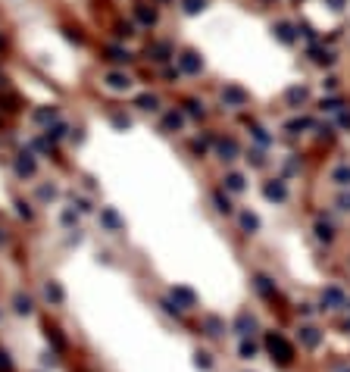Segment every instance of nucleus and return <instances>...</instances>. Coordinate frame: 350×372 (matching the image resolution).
Masks as SVG:
<instances>
[{
    "label": "nucleus",
    "mask_w": 350,
    "mask_h": 372,
    "mask_svg": "<svg viewBox=\"0 0 350 372\" xmlns=\"http://www.w3.org/2000/svg\"><path fill=\"white\" fill-rule=\"evenodd\" d=\"M181 122H185V116H181V113H166L163 128H166V132H178V128H181Z\"/></svg>",
    "instance_id": "nucleus-21"
},
{
    "label": "nucleus",
    "mask_w": 350,
    "mask_h": 372,
    "mask_svg": "<svg viewBox=\"0 0 350 372\" xmlns=\"http://www.w3.org/2000/svg\"><path fill=\"white\" fill-rule=\"evenodd\" d=\"M13 307H16V313H19V316H28V313L34 310V304H31L28 294H16V297H13Z\"/></svg>",
    "instance_id": "nucleus-15"
},
{
    "label": "nucleus",
    "mask_w": 350,
    "mask_h": 372,
    "mask_svg": "<svg viewBox=\"0 0 350 372\" xmlns=\"http://www.w3.org/2000/svg\"><path fill=\"white\" fill-rule=\"evenodd\" d=\"M66 135V122H53V125H47V141H57V138H63Z\"/></svg>",
    "instance_id": "nucleus-28"
},
{
    "label": "nucleus",
    "mask_w": 350,
    "mask_h": 372,
    "mask_svg": "<svg viewBox=\"0 0 350 372\" xmlns=\"http://www.w3.org/2000/svg\"><path fill=\"white\" fill-rule=\"evenodd\" d=\"M253 357H256V344L244 338V341H241V360H253Z\"/></svg>",
    "instance_id": "nucleus-32"
},
{
    "label": "nucleus",
    "mask_w": 350,
    "mask_h": 372,
    "mask_svg": "<svg viewBox=\"0 0 350 372\" xmlns=\"http://www.w3.org/2000/svg\"><path fill=\"white\" fill-rule=\"evenodd\" d=\"M306 97H309V91H306L303 85H297V88H291V91H288V103H291V106L306 103Z\"/></svg>",
    "instance_id": "nucleus-17"
},
{
    "label": "nucleus",
    "mask_w": 350,
    "mask_h": 372,
    "mask_svg": "<svg viewBox=\"0 0 350 372\" xmlns=\"http://www.w3.org/2000/svg\"><path fill=\"white\" fill-rule=\"evenodd\" d=\"M194 363H197V369H210V366H213L210 353H197V360H194Z\"/></svg>",
    "instance_id": "nucleus-38"
},
{
    "label": "nucleus",
    "mask_w": 350,
    "mask_h": 372,
    "mask_svg": "<svg viewBox=\"0 0 350 372\" xmlns=\"http://www.w3.org/2000/svg\"><path fill=\"white\" fill-rule=\"evenodd\" d=\"M347 328H350V325H347Z\"/></svg>",
    "instance_id": "nucleus-52"
},
{
    "label": "nucleus",
    "mask_w": 350,
    "mask_h": 372,
    "mask_svg": "<svg viewBox=\"0 0 350 372\" xmlns=\"http://www.w3.org/2000/svg\"><path fill=\"white\" fill-rule=\"evenodd\" d=\"M163 310L169 313V316H178V313H181V310L175 307V301H172V297H169V301H163Z\"/></svg>",
    "instance_id": "nucleus-42"
},
{
    "label": "nucleus",
    "mask_w": 350,
    "mask_h": 372,
    "mask_svg": "<svg viewBox=\"0 0 350 372\" xmlns=\"http://www.w3.org/2000/svg\"><path fill=\"white\" fill-rule=\"evenodd\" d=\"M241 229L244 232H256L260 229V219H256L253 213H241Z\"/></svg>",
    "instance_id": "nucleus-27"
},
{
    "label": "nucleus",
    "mask_w": 350,
    "mask_h": 372,
    "mask_svg": "<svg viewBox=\"0 0 350 372\" xmlns=\"http://www.w3.org/2000/svg\"><path fill=\"white\" fill-rule=\"evenodd\" d=\"M147 53H150V57H153V60H160V63H166V60H169V57H172V47H169V44H166V41H160V44H150V47H147Z\"/></svg>",
    "instance_id": "nucleus-11"
},
{
    "label": "nucleus",
    "mask_w": 350,
    "mask_h": 372,
    "mask_svg": "<svg viewBox=\"0 0 350 372\" xmlns=\"http://www.w3.org/2000/svg\"><path fill=\"white\" fill-rule=\"evenodd\" d=\"M204 7H207V0H181V10H185L188 16H197Z\"/></svg>",
    "instance_id": "nucleus-25"
},
{
    "label": "nucleus",
    "mask_w": 350,
    "mask_h": 372,
    "mask_svg": "<svg viewBox=\"0 0 350 372\" xmlns=\"http://www.w3.org/2000/svg\"><path fill=\"white\" fill-rule=\"evenodd\" d=\"M0 241H4V232H0Z\"/></svg>",
    "instance_id": "nucleus-51"
},
{
    "label": "nucleus",
    "mask_w": 350,
    "mask_h": 372,
    "mask_svg": "<svg viewBox=\"0 0 350 372\" xmlns=\"http://www.w3.org/2000/svg\"><path fill=\"white\" fill-rule=\"evenodd\" d=\"M53 119H57V106H41L34 113V122H53Z\"/></svg>",
    "instance_id": "nucleus-26"
},
{
    "label": "nucleus",
    "mask_w": 350,
    "mask_h": 372,
    "mask_svg": "<svg viewBox=\"0 0 350 372\" xmlns=\"http://www.w3.org/2000/svg\"><path fill=\"white\" fill-rule=\"evenodd\" d=\"M263 194H266V200L282 203V200L288 197V188H285V181H282V178H272V181H266V184H263Z\"/></svg>",
    "instance_id": "nucleus-6"
},
{
    "label": "nucleus",
    "mask_w": 350,
    "mask_h": 372,
    "mask_svg": "<svg viewBox=\"0 0 350 372\" xmlns=\"http://www.w3.org/2000/svg\"><path fill=\"white\" fill-rule=\"evenodd\" d=\"M0 372H13V360L7 357V350H0Z\"/></svg>",
    "instance_id": "nucleus-39"
},
{
    "label": "nucleus",
    "mask_w": 350,
    "mask_h": 372,
    "mask_svg": "<svg viewBox=\"0 0 350 372\" xmlns=\"http://www.w3.org/2000/svg\"><path fill=\"white\" fill-rule=\"evenodd\" d=\"M216 151H219V157H222V160H235L238 157V144L231 138H222V141L216 144Z\"/></svg>",
    "instance_id": "nucleus-12"
},
{
    "label": "nucleus",
    "mask_w": 350,
    "mask_h": 372,
    "mask_svg": "<svg viewBox=\"0 0 350 372\" xmlns=\"http://www.w3.org/2000/svg\"><path fill=\"white\" fill-rule=\"evenodd\" d=\"M316 238H319V241H325V244H328V241L335 238V229H331L328 222H322V219H319V222H316Z\"/></svg>",
    "instance_id": "nucleus-24"
},
{
    "label": "nucleus",
    "mask_w": 350,
    "mask_h": 372,
    "mask_svg": "<svg viewBox=\"0 0 350 372\" xmlns=\"http://www.w3.org/2000/svg\"><path fill=\"white\" fill-rule=\"evenodd\" d=\"M253 328H256V319H253V316H250V313H238V319H235V331L241 334V338H247Z\"/></svg>",
    "instance_id": "nucleus-10"
},
{
    "label": "nucleus",
    "mask_w": 350,
    "mask_h": 372,
    "mask_svg": "<svg viewBox=\"0 0 350 372\" xmlns=\"http://www.w3.org/2000/svg\"><path fill=\"white\" fill-rule=\"evenodd\" d=\"M44 297H47L50 304H63V288H60L57 282H47V285H44Z\"/></svg>",
    "instance_id": "nucleus-19"
},
{
    "label": "nucleus",
    "mask_w": 350,
    "mask_h": 372,
    "mask_svg": "<svg viewBox=\"0 0 350 372\" xmlns=\"http://www.w3.org/2000/svg\"><path fill=\"white\" fill-rule=\"evenodd\" d=\"M253 285H256V291H260L263 297H275V282H272V278L256 275V278H253Z\"/></svg>",
    "instance_id": "nucleus-16"
},
{
    "label": "nucleus",
    "mask_w": 350,
    "mask_h": 372,
    "mask_svg": "<svg viewBox=\"0 0 350 372\" xmlns=\"http://www.w3.org/2000/svg\"><path fill=\"white\" fill-rule=\"evenodd\" d=\"M250 97H247V91L244 88H235V85H228L225 91H222V103L225 106H244Z\"/></svg>",
    "instance_id": "nucleus-8"
},
{
    "label": "nucleus",
    "mask_w": 350,
    "mask_h": 372,
    "mask_svg": "<svg viewBox=\"0 0 350 372\" xmlns=\"http://www.w3.org/2000/svg\"><path fill=\"white\" fill-rule=\"evenodd\" d=\"M204 328H207V334H222V331H225V322L219 319V316H207V319H204Z\"/></svg>",
    "instance_id": "nucleus-20"
},
{
    "label": "nucleus",
    "mask_w": 350,
    "mask_h": 372,
    "mask_svg": "<svg viewBox=\"0 0 350 372\" xmlns=\"http://www.w3.org/2000/svg\"><path fill=\"white\" fill-rule=\"evenodd\" d=\"M100 222H103L109 232H119V229H122V219H119L116 210H103V213H100Z\"/></svg>",
    "instance_id": "nucleus-14"
},
{
    "label": "nucleus",
    "mask_w": 350,
    "mask_h": 372,
    "mask_svg": "<svg viewBox=\"0 0 350 372\" xmlns=\"http://www.w3.org/2000/svg\"><path fill=\"white\" fill-rule=\"evenodd\" d=\"M185 106H188V113H191V116H204V103H197V100H188Z\"/></svg>",
    "instance_id": "nucleus-37"
},
{
    "label": "nucleus",
    "mask_w": 350,
    "mask_h": 372,
    "mask_svg": "<svg viewBox=\"0 0 350 372\" xmlns=\"http://www.w3.org/2000/svg\"><path fill=\"white\" fill-rule=\"evenodd\" d=\"M103 82H106L109 91H128V88H132V79H128L125 72H109Z\"/></svg>",
    "instance_id": "nucleus-9"
},
{
    "label": "nucleus",
    "mask_w": 350,
    "mask_h": 372,
    "mask_svg": "<svg viewBox=\"0 0 350 372\" xmlns=\"http://www.w3.org/2000/svg\"><path fill=\"white\" fill-rule=\"evenodd\" d=\"M331 181L341 184V188H350V166L347 163L344 166H335V169H331Z\"/></svg>",
    "instance_id": "nucleus-13"
},
{
    "label": "nucleus",
    "mask_w": 350,
    "mask_h": 372,
    "mask_svg": "<svg viewBox=\"0 0 350 372\" xmlns=\"http://www.w3.org/2000/svg\"><path fill=\"white\" fill-rule=\"evenodd\" d=\"M306 125H309V119H291V122H288L285 128H288V132H291V135H297V132H300V128H306Z\"/></svg>",
    "instance_id": "nucleus-33"
},
{
    "label": "nucleus",
    "mask_w": 350,
    "mask_h": 372,
    "mask_svg": "<svg viewBox=\"0 0 350 372\" xmlns=\"http://www.w3.org/2000/svg\"><path fill=\"white\" fill-rule=\"evenodd\" d=\"M157 103H160L157 94H141V97H138V106H141V109H157Z\"/></svg>",
    "instance_id": "nucleus-31"
},
{
    "label": "nucleus",
    "mask_w": 350,
    "mask_h": 372,
    "mask_svg": "<svg viewBox=\"0 0 350 372\" xmlns=\"http://www.w3.org/2000/svg\"><path fill=\"white\" fill-rule=\"evenodd\" d=\"M338 207H341V210H350V194H341V197H338Z\"/></svg>",
    "instance_id": "nucleus-48"
},
{
    "label": "nucleus",
    "mask_w": 350,
    "mask_h": 372,
    "mask_svg": "<svg viewBox=\"0 0 350 372\" xmlns=\"http://www.w3.org/2000/svg\"><path fill=\"white\" fill-rule=\"evenodd\" d=\"M275 38L285 41V44H294V28L288 22H279V25H275Z\"/></svg>",
    "instance_id": "nucleus-23"
},
{
    "label": "nucleus",
    "mask_w": 350,
    "mask_h": 372,
    "mask_svg": "<svg viewBox=\"0 0 350 372\" xmlns=\"http://www.w3.org/2000/svg\"><path fill=\"white\" fill-rule=\"evenodd\" d=\"M216 210H219V213H231V203H228V197L216 194Z\"/></svg>",
    "instance_id": "nucleus-34"
},
{
    "label": "nucleus",
    "mask_w": 350,
    "mask_h": 372,
    "mask_svg": "<svg viewBox=\"0 0 350 372\" xmlns=\"http://www.w3.org/2000/svg\"><path fill=\"white\" fill-rule=\"evenodd\" d=\"M16 207H19V216H22V219H31V210L25 207V203H16Z\"/></svg>",
    "instance_id": "nucleus-50"
},
{
    "label": "nucleus",
    "mask_w": 350,
    "mask_h": 372,
    "mask_svg": "<svg viewBox=\"0 0 350 372\" xmlns=\"http://www.w3.org/2000/svg\"><path fill=\"white\" fill-rule=\"evenodd\" d=\"M135 16H138V22H144V25H153L157 22V10L153 7H135Z\"/></svg>",
    "instance_id": "nucleus-18"
},
{
    "label": "nucleus",
    "mask_w": 350,
    "mask_h": 372,
    "mask_svg": "<svg viewBox=\"0 0 350 372\" xmlns=\"http://www.w3.org/2000/svg\"><path fill=\"white\" fill-rule=\"evenodd\" d=\"M13 169H16V175H19V178H31V175H34V169H38V163H34V157H31L28 151H22L19 157H16Z\"/></svg>",
    "instance_id": "nucleus-2"
},
{
    "label": "nucleus",
    "mask_w": 350,
    "mask_h": 372,
    "mask_svg": "<svg viewBox=\"0 0 350 372\" xmlns=\"http://www.w3.org/2000/svg\"><path fill=\"white\" fill-rule=\"evenodd\" d=\"M297 338H300V344H303L306 350H313V347H319L322 331H319L316 325H300V328H297Z\"/></svg>",
    "instance_id": "nucleus-5"
},
{
    "label": "nucleus",
    "mask_w": 350,
    "mask_h": 372,
    "mask_svg": "<svg viewBox=\"0 0 350 372\" xmlns=\"http://www.w3.org/2000/svg\"><path fill=\"white\" fill-rule=\"evenodd\" d=\"M200 69H204V60H200L194 50H185V53L178 57V72H188V76H197Z\"/></svg>",
    "instance_id": "nucleus-3"
},
{
    "label": "nucleus",
    "mask_w": 350,
    "mask_h": 372,
    "mask_svg": "<svg viewBox=\"0 0 350 372\" xmlns=\"http://www.w3.org/2000/svg\"><path fill=\"white\" fill-rule=\"evenodd\" d=\"M225 188L235 191V194L244 191V175H241V172H228V175H225Z\"/></svg>",
    "instance_id": "nucleus-22"
},
{
    "label": "nucleus",
    "mask_w": 350,
    "mask_h": 372,
    "mask_svg": "<svg viewBox=\"0 0 350 372\" xmlns=\"http://www.w3.org/2000/svg\"><path fill=\"white\" fill-rule=\"evenodd\" d=\"M322 304H325L328 310H344V307H347V297H344L341 288H325V291H322Z\"/></svg>",
    "instance_id": "nucleus-7"
},
{
    "label": "nucleus",
    "mask_w": 350,
    "mask_h": 372,
    "mask_svg": "<svg viewBox=\"0 0 350 372\" xmlns=\"http://www.w3.org/2000/svg\"><path fill=\"white\" fill-rule=\"evenodd\" d=\"M75 219H79L75 213H72V210H66V213H63V226H72V222H75Z\"/></svg>",
    "instance_id": "nucleus-46"
},
{
    "label": "nucleus",
    "mask_w": 350,
    "mask_h": 372,
    "mask_svg": "<svg viewBox=\"0 0 350 372\" xmlns=\"http://www.w3.org/2000/svg\"><path fill=\"white\" fill-rule=\"evenodd\" d=\"M109 60H113V63H128V60H132V53L122 50V47H109Z\"/></svg>",
    "instance_id": "nucleus-29"
},
{
    "label": "nucleus",
    "mask_w": 350,
    "mask_h": 372,
    "mask_svg": "<svg viewBox=\"0 0 350 372\" xmlns=\"http://www.w3.org/2000/svg\"><path fill=\"white\" fill-rule=\"evenodd\" d=\"M266 350L272 353V360L279 363V366H288L294 360V347L285 341V334H279V331H269L266 334Z\"/></svg>",
    "instance_id": "nucleus-1"
},
{
    "label": "nucleus",
    "mask_w": 350,
    "mask_h": 372,
    "mask_svg": "<svg viewBox=\"0 0 350 372\" xmlns=\"http://www.w3.org/2000/svg\"><path fill=\"white\" fill-rule=\"evenodd\" d=\"M57 197V188H53V184H44L41 188V200H53Z\"/></svg>",
    "instance_id": "nucleus-41"
},
{
    "label": "nucleus",
    "mask_w": 350,
    "mask_h": 372,
    "mask_svg": "<svg viewBox=\"0 0 350 372\" xmlns=\"http://www.w3.org/2000/svg\"><path fill=\"white\" fill-rule=\"evenodd\" d=\"M313 60H316L319 66H328L331 60H335V57H331V53L328 50H319V47H313Z\"/></svg>",
    "instance_id": "nucleus-30"
},
{
    "label": "nucleus",
    "mask_w": 350,
    "mask_h": 372,
    "mask_svg": "<svg viewBox=\"0 0 350 372\" xmlns=\"http://www.w3.org/2000/svg\"><path fill=\"white\" fill-rule=\"evenodd\" d=\"M116 34H119V38H128V34H132V25H128V22H125V25H119V31H116Z\"/></svg>",
    "instance_id": "nucleus-49"
},
{
    "label": "nucleus",
    "mask_w": 350,
    "mask_h": 372,
    "mask_svg": "<svg viewBox=\"0 0 350 372\" xmlns=\"http://www.w3.org/2000/svg\"><path fill=\"white\" fill-rule=\"evenodd\" d=\"M250 132H253V138H256V141H260V144H269V135L263 132V128H260V125H253V128H250Z\"/></svg>",
    "instance_id": "nucleus-40"
},
{
    "label": "nucleus",
    "mask_w": 350,
    "mask_h": 372,
    "mask_svg": "<svg viewBox=\"0 0 350 372\" xmlns=\"http://www.w3.org/2000/svg\"><path fill=\"white\" fill-rule=\"evenodd\" d=\"M322 109H328V113H338V109H341V100H338V97H328V100H322Z\"/></svg>",
    "instance_id": "nucleus-35"
},
{
    "label": "nucleus",
    "mask_w": 350,
    "mask_h": 372,
    "mask_svg": "<svg viewBox=\"0 0 350 372\" xmlns=\"http://www.w3.org/2000/svg\"><path fill=\"white\" fill-rule=\"evenodd\" d=\"M247 160H250V163H253V166H263V163H266V160H263V154H260V151H253V154H250V157H247Z\"/></svg>",
    "instance_id": "nucleus-45"
},
{
    "label": "nucleus",
    "mask_w": 350,
    "mask_h": 372,
    "mask_svg": "<svg viewBox=\"0 0 350 372\" xmlns=\"http://www.w3.org/2000/svg\"><path fill=\"white\" fill-rule=\"evenodd\" d=\"M191 151H194L197 157H204V154H207V141H194V144H191Z\"/></svg>",
    "instance_id": "nucleus-43"
},
{
    "label": "nucleus",
    "mask_w": 350,
    "mask_h": 372,
    "mask_svg": "<svg viewBox=\"0 0 350 372\" xmlns=\"http://www.w3.org/2000/svg\"><path fill=\"white\" fill-rule=\"evenodd\" d=\"M113 125L116 128H128V125H132V119H128L125 113H113Z\"/></svg>",
    "instance_id": "nucleus-36"
},
{
    "label": "nucleus",
    "mask_w": 350,
    "mask_h": 372,
    "mask_svg": "<svg viewBox=\"0 0 350 372\" xmlns=\"http://www.w3.org/2000/svg\"><path fill=\"white\" fill-rule=\"evenodd\" d=\"M172 301H175L178 310H191V307H197V294H194L191 288L175 285V288H172Z\"/></svg>",
    "instance_id": "nucleus-4"
},
{
    "label": "nucleus",
    "mask_w": 350,
    "mask_h": 372,
    "mask_svg": "<svg viewBox=\"0 0 350 372\" xmlns=\"http://www.w3.org/2000/svg\"><path fill=\"white\" fill-rule=\"evenodd\" d=\"M47 338H50L53 344H57V347H63V338H60V334H57V328H47Z\"/></svg>",
    "instance_id": "nucleus-44"
},
{
    "label": "nucleus",
    "mask_w": 350,
    "mask_h": 372,
    "mask_svg": "<svg viewBox=\"0 0 350 372\" xmlns=\"http://www.w3.org/2000/svg\"><path fill=\"white\" fill-rule=\"evenodd\" d=\"M325 4H328L331 10H344V7H347V0H325Z\"/></svg>",
    "instance_id": "nucleus-47"
}]
</instances>
